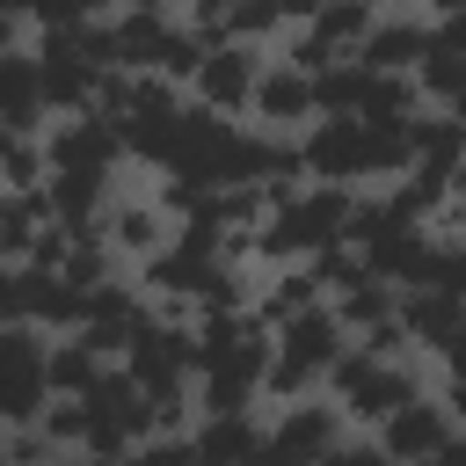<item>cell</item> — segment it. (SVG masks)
Masks as SVG:
<instances>
[{
	"label": "cell",
	"instance_id": "obj_5",
	"mask_svg": "<svg viewBox=\"0 0 466 466\" xmlns=\"http://www.w3.org/2000/svg\"><path fill=\"white\" fill-rule=\"evenodd\" d=\"M451 437H459V415H451L444 400L415 393V400H400V408L379 422V459H444Z\"/></svg>",
	"mask_w": 466,
	"mask_h": 466
},
{
	"label": "cell",
	"instance_id": "obj_16",
	"mask_svg": "<svg viewBox=\"0 0 466 466\" xmlns=\"http://www.w3.org/2000/svg\"><path fill=\"white\" fill-rule=\"evenodd\" d=\"M422 7H430V15H444V7H459V0H422Z\"/></svg>",
	"mask_w": 466,
	"mask_h": 466
},
{
	"label": "cell",
	"instance_id": "obj_8",
	"mask_svg": "<svg viewBox=\"0 0 466 466\" xmlns=\"http://www.w3.org/2000/svg\"><path fill=\"white\" fill-rule=\"evenodd\" d=\"M350 415L342 408H328V400H291V408H277V422H269V451H291V459H328V451H342V430Z\"/></svg>",
	"mask_w": 466,
	"mask_h": 466
},
{
	"label": "cell",
	"instance_id": "obj_10",
	"mask_svg": "<svg viewBox=\"0 0 466 466\" xmlns=\"http://www.w3.org/2000/svg\"><path fill=\"white\" fill-rule=\"evenodd\" d=\"M44 109H51V95H44V66H36V51H0V124L7 131H44Z\"/></svg>",
	"mask_w": 466,
	"mask_h": 466
},
{
	"label": "cell",
	"instance_id": "obj_12",
	"mask_svg": "<svg viewBox=\"0 0 466 466\" xmlns=\"http://www.w3.org/2000/svg\"><path fill=\"white\" fill-rule=\"evenodd\" d=\"M328 306L350 320V335H364V328H379V320H393V313H400V284H393V277H379V269L364 262L357 277H342V284L328 291Z\"/></svg>",
	"mask_w": 466,
	"mask_h": 466
},
{
	"label": "cell",
	"instance_id": "obj_4",
	"mask_svg": "<svg viewBox=\"0 0 466 466\" xmlns=\"http://www.w3.org/2000/svg\"><path fill=\"white\" fill-rule=\"evenodd\" d=\"M262 51H255V36H218L211 51H204V66L189 73V95L204 102V109H218V116H240L248 102H255V80H262Z\"/></svg>",
	"mask_w": 466,
	"mask_h": 466
},
{
	"label": "cell",
	"instance_id": "obj_11",
	"mask_svg": "<svg viewBox=\"0 0 466 466\" xmlns=\"http://www.w3.org/2000/svg\"><path fill=\"white\" fill-rule=\"evenodd\" d=\"M400 320H408V342L444 350V342L466 328V299L444 291V284H400Z\"/></svg>",
	"mask_w": 466,
	"mask_h": 466
},
{
	"label": "cell",
	"instance_id": "obj_14",
	"mask_svg": "<svg viewBox=\"0 0 466 466\" xmlns=\"http://www.w3.org/2000/svg\"><path fill=\"white\" fill-rule=\"evenodd\" d=\"M371 22H379V7H371V0H320V7L306 15V29H313L328 51H357Z\"/></svg>",
	"mask_w": 466,
	"mask_h": 466
},
{
	"label": "cell",
	"instance_id": "obj_3",
	"mask_svg": "<svg viewBox=\"0 0 466 466\" xmlns=\"http://www.w3.org/2000/svg\"><path fill=\"white\" fill-rule=\"evenodd\" d=\"M328 379H335L342 415H350V422H371V430H379L400 400H415V393H422V386H415V371H408L400 357H379V350H364V342H357V350H342V364H335Z\"/></svg>",
	"mask_w": 466,
	"mask_h": 466
},
{
	"label": "cell",
	"instance_id": "obj_15",
	"mask_svg": "<svg viewBox=\"0 0 466 466\" xmlns=\"http://www.w3.org/2000/svg\"><path fill=\"white\" fill-rule=\"evenodd\" d=\"M437 357H444V379H466V328H459V335H451Z\"/></svg>",
	"mask_w": 466,
	"mask_h": 466
},
{
	"label": "cell",
	"instance_id": "obj_17",
	"mask_svg": "<svg viewBox=\"0 0 466 466\" xmlns=\"http://www.w3.org/2000/svg\"><path fill=\"white\" fill-rule=\"evenodd\" d=\"M451 451H466V422H459V437H451Z\"/></svg>",
	"mask_w": 466,
	"mask_h": 466
},
{
	"label": "cell",
	"instance_id": "obj_1",
	"mask_svg": "<svg viewBox=\"0 0 466 466\" xmlns=\"http://www.w3.org/2000/svg\"><path fill=\"white\" fill-rule=\"evenodd\" d=\"M357 335H350V320L320 299V306H299L291 320H277V350H269V379H262V400H291V393H306L313 379H328L335 364H342V350H350Z\"/></svg>",
	"mask_w": 466,
	"mask_h": 466
},
{
	"label": "cell",
	"instance_id": "obj_18",
	"mask_svg": "<svg viewBox=\"0 0 466 466\" xmlns=\"http://www.w3.org/2000/svg\"><path fill=\"white\" fill-rule=\"evenodd\" d=\"M0 146H7V124H0Z\"/></svg>",
	"mask_w": 466,
	"mask_h": 466
},
{
	"label": "cell",
	"instance_id": "obj_9",
	"mask_svg": "<svg viewBox=\"0 0 466 466\" xmlns=\"http://www.w3.org/2000/svg\"><path fill=\"white\" fill-rule=\"evenodd\" d=\"M430 36H437V22H422V15H379V22L364 29L357 58H364L371 73H415L422 51H430Z\"/></svg>",
	"mask_w": 466,
	"mask_h": 466
},
{
	"label": "cell",
	"instance_id": "obj_6",
	"mask_svg": "<svg viewBox=\"0 0 466 466\" xmlns=\"http://www.w3.org/2000/svg\"><path fill=\"white\" fill-rule=\"evenodd\" d=\"M248 109L262 116V131H306V124L320 116V87H313V73H306L299 58H269Z\"/></svg>",
	"mask_w": 466,
	"mask_h": 466
},
{
	"label": "cell",
	"instance_id": "obj_7",
	"mask_svg": "<svg viewBox=\"0 0 466 466\" xmlns=\"http://www.w3.org/2000/svg\"><path fill=\"white\" fill-rule=\"evenodd\" d=\"M102 240H109L124 262H146V255H160V248L175 240V226H167V204H160V197H109V204H102Z\"/></svg>",
	"mask_w": 466,
	"mask_h": 466
},
{
	"label": "cell",
	"instance_id": "obj_13",
	"mask_svg": "<svg viewBox=\"0 0 466 466\" xmlns=\"http://www.w3.org/2000/svg\"><path fill=\"white\" fill-rule=\"evenodd\" d=\"M189 451H211V459H255L269 451V422H255V408H218L189 430Z\"/></svg>",
	"mask_w": 466,
	"mask_h": 466
},
{
	"label": "cell",
	"instance_id": "obj_2",
	"mask_svg": "<svg viewBox=\"0 0 466 466\" xmlns=\"http://www.w3.org/2000/svg\"><path fill=\"white\" fill-rule=\"evenodd\" d=\"M124 371H131L153 400L197 393V320H182V313H146L138 335L124 342Z\"/></svg>",
	"mask_w": 466,
	"mask_h": 466
}]
</instances>
